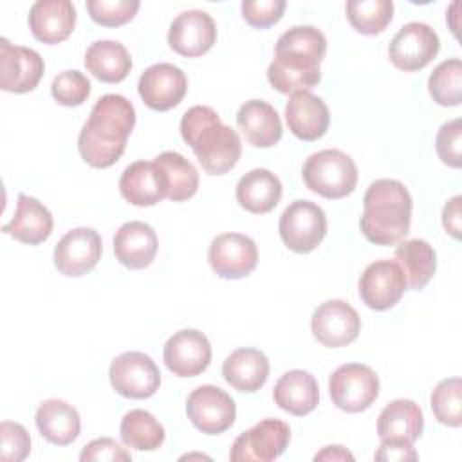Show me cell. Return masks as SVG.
Instances as JSON below:
<instances>
[{
  "instance_id": "6da1fadb",
  "label": "cell",
  "mask_w": 462,
  "mask_h": 462,
  "mask_svg": "<svg viewBox=\"0 0 462 462\" xmlns=\"http://www.w3.org/2000/svg\"><path fill=\"white\" fill-rule=\"evenodd\" d=\"M327 52V38L314 25H294L276 42L267 79L282 94L309 90L321 79L319 63Z\"/></svg>"
},
{
  "instance_id": "7a4b0ae2",
  "label": "cell",
  "mask_w": 462,
  "mask_h": 462,
  "mask_svg": "<svg viewBox=\"0 0 462 462\" xmlns=\"http://www.w3.org/2000/svg\"><path fill=\"white\" fill-rule=\"evenodd\" d=\"M135 126L134 105L119 94H105L96 101L79 130L78 150L94 168H108L119 161L126 139Z\"/></svg>"
},
{
  "instance_id": "3957f363",
  "label": "cell",
  "mask_w": 462,
  "mask_h": 462,
  "mask_svg": "<svg viewBox=\"0 0 462 462\" xmlns=\"http://www.w3.org/2000/svg\"><path fill=\"white\" fill-rule=\"evenodd\" d=\"M180 135L209 175L227 173L242 155L238 134L224 125L211 106L195 105L186 110L180 119Z\"/></svg>"
},
{
  "instance_id": "277c9868",
  "label": "cell",
  "mask_w": 462,
  "mask_h": 462,
  "mask_svg": "<svg viewBox=\"0 0 462 462\" xmlns=\"http://www.w3.org/2000/svg\"><path fill=\"white\" fill-rule=\"evenodd\" d=\"M410 222L411 195L402 182L377 179L366 188L359 226L368 242L395 245L408 235Z\"/></svg>"
},
{
  "instance_id": "5b68a950",
  "label": "cell",
  "mask_w": 462,
  "mask_h": 462,
  "mask_svg": "<svg viewBox=\"0 0 462 462\" xmlns=\"http://www.w3.org/2000/svg\"><path fill=\"white\" fill-rule=\"evenodd\" d=\"M301 175L310 191L332 200L350 195L357 184L354 159L334 148L312 153L305 161Z\"/></svg>"
},
{
  "instance_id": "8992f818",
  "label": "cell",
  "mask_w": 462,
  "mask_h": 462,
  "mask_svg": "<svg viewBox=\"0 0 462 462\" xmlns=\"http://www.w3.org/2000/svg\"><path fill=\"white\" fill-rule=\"evenodd\" d=\"M283 244L294 253L314 251L327 233L325 211L310 200L298 199L291 202L278 222Z\"/></svg>"
},
{
  "instance_id": "52a82bcc",
  "label": "cell",
  "mask_w": 462,
  "mask_h": 462,
  "mask_svg": "<svg viewBox=\"0 0 462 462\" xmlns=\"http://www.w3.org/2000/svg\"><path fill=\"white\" fill-rule=\"evenodd\" d=\"M328 393L332 402L346 411L359 413L372 406L379 395V377L361 363H346L328 377Z\"/></svg>"
},
{
  "instance_id": "ba28073f",
  "label": "cell",
  "mask_w": 462,
  "mask_h": 462,
  "mask_svg": "<svg viewBox=\"0 0 462 462\" xmlns=\"http://www.w3.org/2000/svg\"><path fill=\"white\" fill-rule=\"evenodd\" d=\"M112 388L128 399H148L161 384V372L155 361L144 352H123L110 363Z\"/></svg>"
},
{
  "instance_id": "9c48e42d",
  "label": "cell",
  "mask_w": 462,
  "mask_h": 462,
  "mask_svg": "<svg viewBox=\"0 0 462 462\" xmlns=\"http://www.w3.org/2000/svg\"><path fill=\"white\" fill-rule=\"evenodd\" d=\"M291 428L280 419H263L240 433L229 451L233 462H271L289 446Z\"/></svg>"
},
{
  "instance_id": "30bf717a",
  "label": "cell",
  "mask_w": 462,
  "mask_h": 462,
  "mask_svg": "<svg viewBox=\"0 0 462 462\" xmlns=\"http://www.w3.org/2000/svg\"><path fill=\"white\" fill-rule=\"evenodd\" d=\"M186 413L199 431L206 435H218L233 426L236 406L231 395L222 388L202 384L188 395Z\"/></svg>"
},
{
  "instance_id": "8fae6325",
  "label": "cell",
  "mask_w": 462,
  "mask_h": 462,
  "mask_svg": "<svg viewBox=\"0 0 462 462\" xmlns=\"http://www.w3.org/2000/svg\"><path fill=\"white\" fill-rule=\"evenodd\" d=\"M440 49L437 32L422 22H410L399 29L388 45L390 61L404 72L424 69Z\"/></svg>"
},
{
  "instance_id": "7c38bea8",
  "label": "cell",
  "mask_w": 462,
  "mask_h": 462,
  "mask_svg": "<svg viewBox=\"0 0 462 462\" xmlns=\"http://www.w3.org/2000/svg\"><path fill=\"white\" fill-rule=\"evenodd\" d=\"M208 260L211 269L226 280H240L251 274L258 263V249L251 236L224 233L211 240Z\"/></svg>"
},
{
  "instance_id": "4fadbf2b",
  "label": "cell",
  "mask_w": 462,
  "mask_h": 462,
  "mask_svg": "<svg viewBox=\"0 0 462 462\" xmlns=\"http://www.w3.org/2000/svg\"><path fill=\"white\" fill-rule=\"evenodd\" d=\"M312 336L328 348L350 345L361 332V318L357 310L343 300H327L310 319Z\"/></svg>"
},
{
  "instance_id": "5bb4252c",
  "label": "cell",
  "mask_w": 462,
  "mask_h": 462,
  "mask_svg": "<svg viewBox=\"0 0 462 462\" xmlns=\"http://www.w3.org/2000/svg\"><path fill=\"white\" fill-rule=\"evenodd\" d=\"M43 58L29 47L13 45L7 38L0 40V88L5 92L25 94L38 87L43 76Z\"/></svg>"
},
{
  "instance_id": "9a60e30c",
  "label": "cell",
  "mask_w": 462,
  "mask_h": 462,
  "mask_svg": "<svg viewBox=\"0 0 462 462\" xmlns=\"http://www.w3.org/2000/svg\"><path fill=\"white\" fill-rule=\"evenodd\" d=\"M404 291L406 278L395 260L372 262L359 278V296L374 310L395 307Z\"/></svg>"
},
{
  "instance_id": "2e32d148",
  "label": "cell",
  "mask_w": 462,
  "mask_h": 462,
  "mask_svg": "<svg viewBox=\"0 0 462 462\" xmlns=\"http://www.w3.org/2000/svg\"><path fill=\"white\" fill-rule=\"evenodd\" d=\"M166 368L179 377H195L211 363V345L197 328H182L164 343Z\"/></svg>"
},
{
  "instance_id": "e0dca14e",
  "label": "cell",
  "mask_w": 462,
  "mask_h": 462,
  "mask_svg": "<svg viewBox=\"0 0 462 462\" xmlns=\"http://www.w3.org/2000/svg\"><path fill=\"white\" fill-rule=\"evenodd\" d=\"M101 236L92 227H76L61 236L54 247V265L65 276L90 273L101 258Z\"/></svg>"
},
{
  "instance_id": "ac0fdd59",
  "label": "cell",
  "mask_w": 462,
  "mask_h": 462,
  "mask_svg": "<svg viewBox=\"0 0 462 462\" xmlns=\"http://www.w3.org/2000/svg\"><path fill=\"white\" fill-rule=\"evenodd\" d=\"M137 90L146 106L166 112L182 101L188 90V79L179 67L171 63H155L141 74Z\"/></svg>"
},
{
  "instance_id": "d6986e66",
  "label": "cell",
  "mask_w": 462,
  "mask_h": 462,
  "mask_svg": "<svg viewBox=\"0 0 462 462\" xmlns=\"http://www.w3.org/2000/svg\"><path fill=\"white\" fill-rule=\"evenodd\" d=\"M217 40V25L213 18L200 9H189L171 22L168 31L170 47L186 58L206 54Z\"/></svg>"
},
{
  "instance_id": "ffe728a7",
  "label": "cell",
  "mask_w": 462,
  "mask_h": 462,
  "mask_svg": "<svg viewBox=\"0 0 462 462\" xmlns=\"http://www.w3.org/2000/svg\"><path fill=\"white\" fill-rule=\"evenodd\" d=\"M119 191L134 206H153L166 199V175L155 161H135L121 173Z\"/></svg>"
},
{
  "instance_id": "44dd1931",
  "label": "cell",
  "mask_w": 462,
  "mask_h": 462,
  "mask_svg": "<svg viewBox=\"0 0 462 462\" xmlns=\"http://www.w3.org/2000/svg\"><path fill=\"white\" fill-rule=\"evenodd\" d=\"M285 121L298 139L316 141L328 130L330 114L321 97L310 90H300L291 94L285 105Z\"/></svg>"
},
{
  "instance_id": "7402d4cb",
  "label": "cell",
  "mask_w": 462,
  "mask_h": 462,
  "mask_svg": "<svg viewBox=\"0 0 462 462\" xmlns=\"http://www.w3.org/2000/svg\"><path fill=\"white\" fill-rule=\"evenodd\" d=\"M76 25V9L69 0H38L29 11V29L38 42L60 43Z\"/></svg>"
},
{
  "instance_id": "603a6c76",
  "label": "cell",
  "mask_w": 462,
  "mask_h": 462,
  "mask_svg": "<svg viewBox=\"0 0 462 462\" xmlns=\"http://www.w3.org/2000/svg\"><path fill=\"white\" fill-rule=\"evenodd\" d=\"M159 240L153 227L141 220L125 222L114 236V253L121 265L128 269L148 267L157 254Z\"/></svg>"
},
{
  "instance_id": "cb8c5ba5",
  "label": "cell",
  "mask_w": 462,
  "mask_h": 462,
  "mask_svg": "<svg viewBox=\"0 0 462 462\" xmlns=\"http://www.w3.org/2000/svg\"><path fill=\"white\" fill-rule=\"evenodd\" d=\"M245 141L256 148H271L282 139V121L274 106L262 99L245 101L236 114Z\"/></svg>"
},
{
  "instance_id": "d4e9b609",
  "label": "cell",
  "mask_w": 462,
  "mask_h": 462,
  "mask_svg": "<svg viewBox=\"0 0 462 462\" xmlns=\"http://www.w3.org/2000/svg\"><path fill=\"white\" fill-rule=\"evenodd\" d=\"M52 226L51 211L34 197L20 193L14 217L2 227V231L18 242L36 245L51 236Z\"/></svg>"
},
{
  "instance_id": "484cf974",
  "label": "cell",
  "mask_w": 462,
  "mask_h": 462,
  "mask_svg": "<svg viewBox=\"0 0 462 462\" xmlns=\"http://www.w3.org/2000/svg\"><path fill=\"white\" fill-rule=\"evenodd\" d=\"M424 428V415L417 402L395 399L388 402L377 419V435L381 440L413 444Z\"/></svg>"
},
{
  "instance_id": "4316f807",
  "label": "cell",
  "mask_w": 462,
  "mask_h": 462,
  "mask_svg": "<svg viewBox=\"0 0 462 462\" xmlns=\"http://www.w3.org/2000/svg\"><path fill=\"white\" fill-rule=\"evenodd\" d=\"M222 375L235 390L254 393L269 377V359L258 348H236L222 363Z\"/></svg>"
},
{
  "instance_id": "83f0119b",
  "label": "cell",
  "mask_w": 462,
  "mask_h": 462,
  "mask_svg": "<svg viewBox=\"0 0 462 462\" xmlns=\"http://www.w3.org/2000/svg\"><path fill=\"white\" fill-rule=\"evenodd\" d=\"M273 397L283 411L303 417L318 406L319 388L312 374L305 370H289L276 381Z\"/></svg>"
},
{
  "instance_id": "f1b7e54d",
  "label": "cell",
  "mask_w": 462,
  "mask_h": 462,
  "mask_svg": "<svg viewBox=\"0 0 462 462\" xmlns=\"http://www.w3.org/2000/svg\"><path fill=\"white\" fill-rule=\"evenodd\" d=\"M36 428L40 435L56 446H67L79 435V413L63 399H47L36 410Z\"/></svg>"
},
{
  "instance_id": "f546056e",
  "label": "cell",
  "mask_w": 462,
  "mask_h": 462,
  "mask_svg": "<svg viewBox=\"0 0 462 462\" xmlns=\"http://www.w3.org/2000/svg\"><path fill=\"white\" fill-rule=\"evenodd\" d=\"M282 199L280 179L265 168H254L240 177L236 184L238 204L254 215L273 211Z\"/></svg>"
},
{
  "instance_id": "4dcf8cb0",
  "label": "cell",
  "mask_w": 462,
  "mask_h": 462,
  "mask_svg": "<svg viewBox=\"0 0 462 462\" xmlns=\"http://www.w3.org/2000/svg\"><path fill=\"white\" fill-rule=\"evenodd\" d=\"M83 63L87 70L103 83H119L132 69V58L126 47L114 40L94 42L87 49Z\"/></svg>"
},
{
  "instance_id": "1f68e13d",
  "label": "cell",
  "mask_w": 462,
  "mask_h": 462,
  "mask_svg": "<svg viewBox=\"0 0 462 462\" xmlns=\"http://www.w3.org/2000/svg\"><path fill=\"white\" fill-rule=\"evenodd\" d=\"M395 262L404 273L406 287L420 291L433 278L437 269V254L426 240L411 238L399 242L395 249Z\"/></svg>"
},
{
  "instance_id": "d6a6232c",
  "label": "cell",
  "mask_w": 462,
  "mask_h": 462,
  "mask_svg": "<svg viewBox=\"0 0 462 462\" xmlns=\"http://www.w3.org/2000/svg\"><path fill=\"white\" fill-rule=\"evenodd\" d=\"M125 446L137 451H155L164 442L162 424L146 410H130L119 426Z\"/></svg>"
},
{
  "instance_id": "836d02e7",
  "label": "cell",
  "mask_w": 462,
  "mask_h": 462,
  "mask_svg": "<svg viewBox=\"0 0 462 462\" xmlns=\"http://www.w3.org/2000/svg\"><path fill=\"white\" fill-rule=\"evenodd\" d=\"M166 175V199L173 202L191 199L199 189L197 168L177 152H162L153 159Z\"/></svg>"
},
{
  "instance_id": "e575fe53",
  "label": "cell",
  "mask_w": 462,
  "mask_h": 462,
  "mask_svg": "<svg viewBox=\"0 0 462 462\" xmlns=\"http://www.w3.org/2000/svg\"><path fill=\"white\" fill-rule=\"evenodd\" d=\"M393 16L392 0H350L346 2V18L361 34H379Z\"/></svg>"
},
{
  "instance_id": "d590c367",
  "label": "cell",
  "mask_w": 462,
  "mask_h": 462,
  "mask_svg": "<svg viewBox=\"0 0 462 462\" xmlns=\"http://www.w3.org/2000/svg\"><path fill=\"white\" fill-rule=\"evenodd\" d=\"M428 90L437 105L458 106L462 101V61L451 58L439 63L428 78Z\"/></svg>"
},
{
  "instance_id": "8d00e7d4",
  "label": "cell",
  "mask_w": 462,
  "mask_h": 462,
  "mask_svg": "<svg viewBox=\"0 0 462 462\" xmlns=\"http://www.w3.org/2000/svg\"><path fill=\"white\" fill-rule=\"evenodd\" d=\"M431 410L440 424L458 428L462 424V381L460 377L442 379L431 392Z\"/></svg>"
},
{
  "instance_id": "74e56055",
  "label": "cell",
  "mask_w": 462,
  "mask_h": 462,
  "mask_svg": "<svg viewBox=\"0 0 462 462\" xmlns=\"http://www.w3.org/2000/svg\"><path fill=\"white\" fill-rule=\"evenodd\" d=\"M51 94L63 106H79L90 96V81L79 70H63L52 79Z\"/></svg>"
},
{
  "instance_id": "f35d334b",
  "label": "cell",
  "mask_w": 462,
  "mask_h": 462,
  "mask_svg": "<svg viewBox=\"0 0 462 462\" xmlns=\"http://www.w3.org/2000/svg\"><path fill=\"white\" fill-rule=\"evenodd\" d=\"M139 0H88L90 18L103 27H117L130 22L139 11Z\"/></svg>"
},
{
  "instance_id": "ab89813d",
  "label": "cell",
  "mask_w": 462,
  "mask_h": 462,
  "mask_svg": "<svg viewBox=\"0 0 462 462\" xmlns=\"http://www.w3.org/2000/svg\"><path fill=\"white\" fill-rule=\"evenodd\" d=\"M435 148L439 159L451 166V168H460L462 164V121L451 119L444 123L435 139Z\"/></svg>"
},
{
  "instance_id": "60d3db41",
  "label": "cell",
  "mask_w": 462,
  "mask_h": 462,
  "mask_svg": "<svg viewBox=\"0 0 462 462\" xmlns=\"http://www.w3.org/2000/svg\"><path fill=\"white\" fill-rule=\"evenodd\" d=\"M0 448L4 462H20L31 451V437L20 422L4 420L0 424Z\"/></svg>"
},
{
  "instance_id": "b9f144b4",
  "label": "cell",
  "mask_w": 462,
  "mask_h": 462,
  "mask_svg": "<svg viewBox=\"0 0 462 462\" xmlns=\"http://www.w3.org/2000/svg\"><path fill=\"white\" fill-rule=\"evenodd\" d=\"M285 5V0H244L242 16L251 27L267 29L280 22Z\"/></svg>"
},
{
  "instance_id": "7bdbcfd3",
  "label": "cell",
  "mask_w": 462,
  "mask_h": 462,
  "mask_svg": "<svg viewBox=\"0 0 462 462\" xmlns=\"http://www.w3.org/2000/svg\"><path fill=\"white\" fill-rule=\"evenodd\" d=\"M130 458H132V455L125 448H121L119 442H116L110 437L94 439L79 453L81 462H94V460H116V462L123 460V462H128Z\"/></svg>"
},
{
  "instance_id": "ee69618b",
  "label": "cell",
  "mask_w": 462,
  "mask_h": 462,
  "mask_svg": "<svg viewBox=\"0 0 462 462\" xmlns=\"http://www.w3.org/2000/svg\"><path fill=\"white\" fill-rule=\"evenodd\" d=\"M375 460H397V462H406V460H417L419 455L413 449V444L406 442H392V440H381L379 449L374 455Z\"/></svg>"
},
{
  "instance_id": "f6af8a7d",
  "label": "cell",
  "mask_w": 462,
  "mask_h": 462,
  "mask_svg": "<svg viewBox=\"0 0 462 462\" xmlns=\"http://www.w3.org/2000/svg\"><path fill=\"white\" fill-rule=\"evenodd\" d=\"M460 204H462V197L455 195L444 204V209H442V226L446 233H449L455 240H460V231H462Z\"/></svg>"
},
{
  "instance_id": "bcb514c9",
  "label": "cell",
  "mask_w": 462,
  "mask_h": 462,
  "mask_svg": "<svg viewBox=\"0 0 462 462\" xmlns=\"http://www.w3.org/2000/svg\"><path fill=\"white\" fill-rule=\"evenodd\" d=\"M314 460H354V455L350 451H346L343 446H327L323 448V451H319Z\"/></svg>"
}]
</instances>
